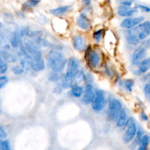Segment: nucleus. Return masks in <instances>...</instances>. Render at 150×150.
<instances>
[{
    "instance_id": "8",
    "label": "nucleus",
    "mask_w": 150,
    "mask_h": 150,
    "mask_svg": "<svg viewBox=\"0 0 150 150\" xmlns=\"http://www.w3.org/2000/svg\"><path fill=\"white\" fill-rule=\"evenodd\" d=\"M146 48L144 46L140 45L135 50L132 56V64L134 65H138V64L144 59L146 54Z\"/></svg>"
},
{
    "instance_id": "34",
    "label": "nucleus",
    "mask_w": 150,
    "mask_h": 150,
    "mask_svg": "<svg viewBox=\"0 0 150 150\" xmlns=\"http://www.w3.org/2000/svg\"><path fill=\"white\" fill-rule=\"evenodd\" d=\"M138 7L141 9V10H144V11L146 12V13H149L150 12V7H147V6H145V5H139Z\"/></svg>"
},
{
    "instance_id": "6",
    "label": "nucleus",
    "mask_w": 150,
    "mask_h": 150,
    "mask_svg": "<svg viewBox=\"0 0 150 150\" xmlns=\"http://www.w3.org/2000/svg\"><path fill=\"white\" fill-rule=\"evenodd\" d=\"M105 94L103 91L98 90L95 92V98L92 102V107L94 111H100L105 105Z\"/></svg>"
},
{
    "instance_id": "17",
    "label": "nucleus",
    "mask_w": 150,
    "mask_h": 150,
    "mask_svg": "<svg viewBox=\"0 0 150 150\" xmlns=\"http://www.w3.org/2000/svg\"><path fill=\"white\" fill-rule=\"evenodd\" d=\"M126 122H127V113H126L125 110L122 108V110L120 112V115H119L118 118H117V126L118 127H124Z\"/></svg>"
},
{
    "instance_id": "26",
    "label": "nucleus",
    "mask_w": 150,
    "mask_h": 150,
    "mask_svg": "<svg viewBox=\"0 0 150 150\" xmlns=\"http://www.w3.org/2000/svg\"><path fill=\"white\" fill-rule=\"evenodd\" d=\"M142 137H143V130H142V129H139V130H138L137 134H136V143L137 144L140 145Z\"/></svg>"
},
{
    "instance_id": "37",
    "label": "nucleus",
    "mask_w": 150,
    "mask_h": 150,
    "mask_svg": "<svg viewBox=\"0 0 150 150\" xmlns=\"http://www.w3.org/2000/svg\"><path fill=\"white\" fill-rule=\"evenodd\" d=\"M91 1H92V0H83V2L85 4H86V5H88V4H90Z\"/></svg>"
},
{
    "instance_id": "39",
    "label": "nucleus",
    "mask_w": 150,
    "mask_h": 150,
    "mask_svg": "<svg viewBox=\"0 0 150 150\" xmlns=\"http://www.w3.org/2000/svg\"><path fill=\"white\" fill-rule=\"evenodd\" d=\"M149 100H150V98H149Z\"/></svg>"
},
{
    "instance_id": "32",
    "label": "nucleus",
    "mask_w": 150,
    "mask_h": 150,
    "mask_svg": "<svg viewBox=\"0 0 150 150\" xmlns=\"http://www.w3.org/2000/svg\"><path fill=\"white\" fill-rule=\"evenodd\" d=\"M21 35L22 37H26V36H29V33H30V31L28 28H23L22 29V30L21 31Z\"/></svg>"
},
{
    "instance_id": "12",
    "label": "nucleus",
    "mask_w": 150,
    "mask_h": 150,
    "mask_svg": "<svg viewBox=\"0 0 150 150\" xmlns=\"http://www.w3.org/2000/svg\"><path fill=\"white\" fill-rule=\"evenodd\" d=\"M73 45L76 50L79 51H83L86 50L87 45L84 38L81 36H75L73 39Z\"/></svg>"
},
{
    "instance_id": "21",
    "label": "nucleus",
    "mask_w": 150,
    "mask_h": 150,
    "mask_svg": "<svg viewBox=\"0 0 150 150\" xmlns=\"http://www.w3.org/2000/svg\"><path fill=\"white\" fill-rule=\"evenodd\" d=\"M40 0H28L27 1L23 4V10H27L32 7H35L40 3Z\"/></svg>"
},
{
    "instance_id": "5",
    "label": "nucleus",
    "mask_w": 150,
    "mask_h": 150,
    "mask_svg": "<svg viewBox=\"0 0 150 150\" xmlns=\"http://www.w3.org/2000/svg\"><path fill=\"white\" fill-rule=\"evenodd\" d=\"M122 110V103L120 100L117 99H113L112 100H111L108 111V115L109 120H117Z\"/></svg>"
},
{
    "instance_id": "11",
    "label": "nucleus",
    "mask_w": 150,
    "mask_h": 150,
    "mask_svg": "<svg viewBox=\"0 0 150 150\" xmlns=\"http://www.w3.org/2000/svg\"><path fill=\"white\" fill-rule=\"evenodd\" d=\"M76 23H77L78 26L82 30H89L92 27L90 20L84 14H81L78 16Z\"/></svg>"
},
{
    "instance_id": "25",
    "label": "nucleus",
    "mask_w": 150,
    "mask_h": 150,
    "mask_svg": "<svg viewBox=\"0 0 150 150\" xmlns=\"http://www.w3.org/2000/svg\"><path fill=\"white\" fill-rule=\"evenodd\" d=\"M102 35H103V30L102 29H99L98 31H95V32L93 33V38L97 42H99L101 38H102Z\"/></svg>"
},
{
    "instance_id": "19",
    "label": "nucleus",
    "mask_w": 150,
    "mask_h": 150,
    "mask_svg": "<svg viewBox=\"0 0 150 150\" xmlns=\"http://www.w3.org/2000/svg\"><path fill=\"white\" fill-rule=\"evenodd\" d=\"M21 32H15L11 39V45L13 48H17L21 45Z\"/></svg>"
},
{
    "instance_id": "3",
    "label": "nucleus",
    "mask_w": 150,
    "mask_h": 150,
    "mask_svg": "<svg viewBox=\"0 0 150 150\" xmlns=\"http://www.w3.org/2000/svg\"><path fill=\"white\" fill-rule=\"evenodd\" d=\"M47 62L53 71L60 73L65 67L67 60L62 53L53 50L47 56Z\"/></svg>"
},
{
    "instance_id": "33",
    "label": "nucleus",
    "mask_w": 150,
    "mask_h": 150,
    "mask_svg": "<svg viewBox=\"0 0 150 150\" xmlns=\"http://www.w3.org/2000/svg\"><path fill=\"white\" fill-rule=\"evenodd\" d=\"M142 46L144 47L145 48H150V39L146 40L144 41L142 44Z\"/></svg>"
},
{
    "instance_id": "36",
    "label": "nucleus",
    "mask_w": 150,
    "mask_h": 150,
    "mask_svg": "<svg viewBox=\"0 0 150 150\" xmlns=\"http://www.w3.org/2000/svg\"><path fill=\"white\" fill-rule=\"evenodd\" d=\"M144 80L150 83V73H148V74H146V76H144Z\"/></svg>"
},
{
    "instance_id": "4",
    "label": "nucleus",
    "mask_w": 150,
    "mask_h": 150,
    "mask_svg": "<svg viewBox=\"0 0 150 150\" xmlns=\"http://www.w3.org/2000/svg\"><path fill=\"white\" fill-rule=\"evenodd\" d=\"M79 68H80V64H79V60L74 57L70 58L67 62V71L64 76L74 79L80 72Z\"/></svg>"
},
{
    "instance_id": "31",
    "label": "nucleus",
    "mask_w": 150,
    "mask_h": 150,
    "mask_svg": "<svg viewBox=\"0 0 150 150\" xmlns=\"http://www.w3.org/2000/svg\"><path fill=\"white\" fill-rule=\"evenodd\" d=\"M59 79V76L58 75V72H55V73L54 74H51V76H49V80L53 81H57Z\"/></svg>"
},
{
    "instance_id": "15",
    "label": "nucleus",
    "mask_w": 150,
    "mask_h": 150,
    "mask_svg": "<svg viewBox=\"0 0 150 150\" xmlns=\"http://www.w3.org/2000/svg\"><path fill=\"white\" fill-rule=\"evenodd\" d=\"M70 10V6H61V7H57V8L51 9L50 10V13L54 16H61L67 13Z\"/></svg>"
},
{
    "instance_id": "24",
    "label": "nucleus",
    "mask_w": 150,
    "mask_h": 150,
    "mask_svg": "<svg viewBox=\"0 0 150 150\" xmlns=\"http://www.w3.org/2000/svg\"><path fill=\"white\" fill-rule=\"evenodd\" d=\"M7 65L5 62L4 61V59H3V57H1V59H0V73L3 74V73H4L7 71Z\"/></svg>"
},
{
    "instance_id": "27",
    "label": "nucleus",
    "mask_w": 150,
    "mask_h": 150,
    "mask_svg": "<svg viewBox=\"0 0 150 150\" xmlns=\"http://www.w3.org/2000/svg\"><path fill=\"white\" fill-rule=\"evenodd\" d=\"M13 71L16 75H21L23 73V67H20V66H16L13 68Z\"/></svg>"
},
{
    "instance_id": "13",
    "label": "nucleus",
    "mask_w": 150,
    "mask_h": 150,
    "mask_svg": "<svg viewBox=\"0 0 150 150\" xmlns=\"http://www.w3.org/2000/svg\"><path fill=\"white\" fill-rule=\"evenodd\" d=\"M137 13V10L130 7L122 5L118 9V14L122 17H130Z\"/></svg>"
},
{
    "instance_id": "28",
    "label": "nucleus",
    "mask_w": 150,
    "mask_h": 150,
    "mask_svg": "<svg viewBox=\"0 0 150 150\" xmlns=\"http://www.w3.org/2000/svg\"><path fill=\"white\" fill-rule=\"evenodd\" d=\"M7 82H8V79H7V77H6V76H1V77H0V88L2 89V88L7 84Z\"/></svg>"
},
{
    "instance_id": "29",
    "label": "nucleus",
    "mask_w": 150,
    "mask_h": 150,
    "mask_svg": "<svg viewBox=\"0 0 150 150\" xmlns=\"http://www.w3.org/2000/svg\"><path fill=\"white\" fill-rule=\"evenodd\" d=\"M144 91V94L145 95H146V98H147L148 99H149L150 98V83L145 85Z\"/></svg>"
},
{
    "instance_id": "2",
    "label": "nucleus",
    "mask_w": 150,
    "mask_h": 150,
    "mask_svg": "<svg viewBox=\"0 0 150 150\" xmlns=\"http://www.w3.org/2000/svg\"><path fill=\"white\" fill-rule=\"evenodd\" d=\"M150 35V21H144L137 25L135 27L132 28L127 32L126 38L129 43L135 44L139 43L140 41L146 39Z\"/></svg>"
},
{
    "instance_id": "9",
    "label": "nucleus",
    "mask_w": 150,
    "mask_h": 150,
    "mask_svg": "<svg viewBox=\"0 0 150 150\" xmlns=\"http://www.w3.org/2000/svg\"><path fill=\"white\" fill-rule=\"evenodd\" d=\"M95 92L94 91V88L92 84L88 83L84 89V92H83V96L82 98V101L84 104L87 105V104L92 103V100H93L94 98H95Z\"/></svg>"
},
{
    "instance_id": "30",
    "label": "nucleus",
    "mask_w": 150,
    "mask_h": 150,
    "mask_svg": "<svg viewBox=\"0 0 150 150\" xmlns=\"http://www.w3.org/2000/svg\"><path fill=\"white\" fill-rule=\"evenodd\" d=\"M7 136V133H6V131L4 130V129L3 128V127H0V139H1V140L6 139Z\"/></svg>"
},
{
    "instance_id": "18",
    "label": "nucleus",
    "mask_w": 150,
    "mask_h": 150,
    "mask_svg": "<svg viewBox=\"0 0 150 150\" xmlns=\"http://www.w3.org/2000/svg\"><path fill=\"white\" fill-rule=\"evenodd\" d=\"M83 89L82 86H81L79 84H73L71 86V94L73 96L76 97V98H81L82 94L83 93Z\"/></svg>"
},
{
    "instance_id": "23",
    "label": "nucleus",
    "mask_w": 150,
    "mask_h": 150,
    "mask_svg": "<svg viewBox=\"0 0 150 150\" xmlns=\"http://www.w3.org/2000/svg\"><path fill=\"white\" fill-rule=\"evenodd\" d=\"M0 148L1 150H9L10 149V143L7 140L4 139L0 142Z\"/></svg>"
},
{
    "instance_id": "1",
    "label": "nucleus",
    "mask_w": 150,
    "mask_h": 150,
    "mask_svg": "<svg viewBox=\"0 0 150 150\" xmlns=\"http://www.w3.org/2000/svg\"><path fill=\"white\" fill-rule=\"evenodd\" d=\"M38 45L36 41L29 40L25 42L24 46L29 55V63L31 67L35 71H42L45 68V62Z\"/></svg>"
},
{
    "instance_id": "20",
    "label": "nucleus",
    "mask_w": 150,
    "mask_h": 150,
    "mask_svg": "<svg viewBox=\"0 0 150 150\" xmlns=\"http://www.w3.org/2000/svg\"><path fill=\"white\" fill-rule=\"evenodd\" d=\"M150 142V136L149 135H144L143 136L142 139V142L140 143V146H139V149L140 150H144L147 148L148 145H149Z\"/></svg>"
},
{
    "instance_id": "14",
    "label": "nucleus",
    "mask_w": 150,
    "mask_h": 150,
    "mask_svg": "<svg viewBox=\"0 0 150 150\" xmlns=\"http://www.w3.org/2000/svg\"><path fill=\"white\" fill-rule=\"evenodd\" d=\"M100 57L95 51H91L89 54V61L91 65L93 67H98V64L100 62Z\"/></svg>"
},
{
    "instance_id": "35",
    "label": "nucleus",
    "mask_w": 150,
    "mask_h": 150,
    "mask_svg": "<svg viewBox=\"0 0 150 150\" xmlns=\"http://www.w3.org/2000/svg\"><path fill=\"white\" fill-rule=\"evenodd\" d=\"M141 118H142L144 121H147L148 120L147 115H146V114L144 112L142 113V114H141Z\"/></svg>"
},
{
    "instance_id": "16",
    "label": "nucleus",
    "mask_w": 150,
    "mask_h": 150,
    "mask_svg": "<svg viewBox=\"0 0 150 150\" xmlns=\"http://www.w3.org/2000/svg\"><path fill=\"white\" fill-rule=\"evenodd\" d=\"M138 68H139V73H146L150 68V57L149 58L144 59L141 62H139L138 64Z\"/></svg>"
},
{
    "instance_id": "22",
    "label": "nucleus",
    "mask_w": 150,
    "mask_h": 150,
    "mask_svg": "<svg viewBox=\"0 0 150 150\" xmlns=\"http://www.w3.org/2000/svg\"><path fill=\"white\" fill-rule=\"evenodd\" d=\"M133 84H134V81H133L132 79H127L124 81V85L125 89H127L129 92H131L132 89H133Z\"/></svg>"
},
{
    "instance_id": "7",
    "label": "nucleus",
    "mask_w": 150,
    "mask_h": 150,
    "mask_svg": "<svg viewBox=\"0 0 150 150\" xmlns=\"http://www.w3.org/2000/svg\"><path fill=\"white\" fill-rule=\"evenodd\" d=\"M144 17H136V18H127L124 19L121 23V26L123 29H130L135 27L137 25L140 24L144 21Z\"/></svg>"
},
{
    "instance_id": "10",
    "label": "nucleus",
    "mask_w": 150,
    "mask_h": 150,
    "mask_svg": "<svg viewBox=\"0 0 150 150\" xmlns=\"http://www.w3.org/2000/svg\"><path fill=\"white\" fill-rule=\"evenodd\" d=\"M137 131V127H136V125L135 122L130 126H129L128 127H127V130H126L125 133L123 136V141H124L125 143L127 144L131 142L134 139L135 136H136Z\"/></svg>"
},
{
    "instance_id": "38",
    "label": "nucleus",
    "mask_w": 150,
    "mask_h": 150,
    "mask_svg": "<svg viewBox=\"0 0 150 150\" xmlns=\"http://www.w3.org/2000/svg\"><path fill=\"white\" fill-rule=\"evenodd\" d=\"M125 1H133V0H121V2H125Z\"/></svg>"
}]
</instances>
